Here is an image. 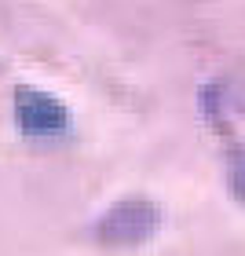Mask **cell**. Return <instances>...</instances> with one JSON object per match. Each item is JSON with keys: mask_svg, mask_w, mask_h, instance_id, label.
I'll return each mask as SVG.
<instances>
[{"mask_svg": "<svg viewBox=\"0 0 245 256\" xmlns=\"http://www.w3.org/2000/svg\"><path fill=\"white\" fill-rule=\"evenodd\" d=\"M161 220H165V208H161L154 198L128 194V198H118V202L96 220L92 238H96V246H102V249H136V246L150 242L161 230Z\"/></svg>", "mask_w": 245, "mask_h": 256, "instance_id": "obj_1", "label": "cell"}, {"mask_svg": "<svg viewBox=\"0 0 245 256\" xmlns=\"http://www.w3.org/2000/svg\"><path fill=\"white\" fill-rule=\"evenodd\" d=\"M11 114H15V128L30 139H59L70 132V106L37 84H15Z\"/></svg>", "mask_w": 245, "mask_h": 256, "instance_id": "obj_2", "label": "cell"}, {"mask_svg": "<svg viewBox=\"0 0 245 256\" xmlns=\"http://www.w3.org/2000/svg\"><path fill=\"white\" fill-rule=\"evenodd\" d=\"M227 183H230V194L245 202V143H227Z\"/></svg>", "mask_w": 245, "mask_h": 256, "instance_id": "obj_3", "label": "cell"}]
</instances>
